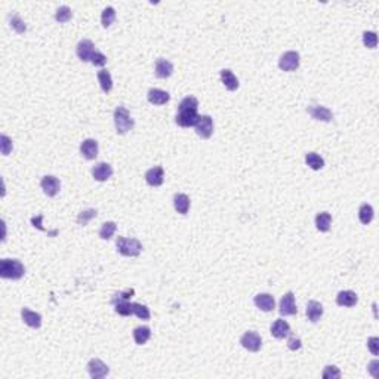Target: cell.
I'll return each mask as SVG.
<instances>
[{"mask_svg":"<svg viewBox=\"0 0 379 379\" xmlns=\"http://www.w3.org/2000/svg\"><path fill=\"white\" fill-rule=\"evenodd\" d=\"M197 108H199V101L197 98L194 97H187L184 98L181 102H179V107H178V114L175 117V122L178 126L181 127H191V126H196L197 120H199V113H197Z\"/></svg>","mask_w":379,"mask_h":379,"instance_id":"obj_1","label":"cell"},{"mask_svg":"<svg viewBox=\"0 0 379 379\" xmlns=\"http://www.w3.org/2000/svg\"><path fill=\"white\" fill-rule=\"evenodd\" d=\"M25 274V267L18 259L0 261V277L9 280H20Z\"/></svg>","mask_w":379,"mask_h":379,"instance_id":"obj_2","label":"cell"},{"mask_svg":"<svg viewBox=\"0 0 379 379\" xmlns=\"http://www.w3.org/2000/svg\"><path fill=\"white\" fill-rule=\"evenodd\" d=\"M114 126H116V132L119 135H125L133 129L135 122L125 107H117L114 110Z\"/></svg>","mask_w":379,"mask_h":379,"instance_id":"obj_3","label":"cell"},{"mask_svg":"<svg viewBox=\"0 0 379 379\" xmlns=\"http://www.w3.org/2000/svg\"><path fill=\"white\" fill-rule=\"evenodd\" d=\"M116 246H117L119 253L123 256H138L142 251V243L138 239L117 237Z\"/></svg>","mask_w":379,"mask_h":379,"instance_id":"obj_4","label":"cell"},{"mask_svg":"<svg viewBox=\"0 0 379 379\" xmlns=\"http://www.w3.org/2000/svg\"><path fill=\"white\" fill-rule=\"evenodd\" d=\"M133 293V290H127L125 293H119L113 298V304H114V311L120 316H130L133 314L132 311V302H129V296Z\"/></svg>","mask_w":379,"mask_h":379,"instance_id":"obj_5","label":"cell"},{"mask_svg":"<svg viewBox=\"0 0 379 379\" xmlns=\"http://www.w3.org/2000/svg\"><path fill=\"white\" fill-rule=\"evenodd\" d=\"M278 67L283 71H295L299 68V53L295 51L284 52L278 59Z\"/></svg>","mask_w":379,"mask_h":379,"instance_id":"obj_6","label":"cell"},{"mask_svg":"<svg viewBox=\"0 0 379 379\" xmlns=\"http://www.w3.org/2000/svg\"><path fill=\"white\" fill-rule=\"evenodd\" d=\"M194 127H196V133H197L200 138L209 139V138L212 136V133H213V120H212L210 116L203 114V116L199 117V120H197V123H196Z\"/></svg>","mask_w":379,"mask_h":379,"instance_id":"obj_7","label":"cell"},{"mask_svg":"<svg viewBox=\"0 0 379 379\" xmlns=\"http://www.w3.org/2000/svg\"><path fill=\"white\" fill-rule=\"evenodd\" d=\"M240 344L243 348H246L251 353H258L262 347V339L256 332H246L240 338Z\"/></svg>","mask_w":379,"mask_h":379,"instance_id":"obj_8","label":"cell"},{"mask_svg":"<svg viewBox=\"0 0 379 379\" xmlns=\"http://www.w3.org/2000/svg\"><path fill=\"white\" fill-rule=\"evenodd\" d=\"M88 372L91 375V378L94 379H101V378H105L108 373H110V367L100 358H92L89 363H88Z\"/></svg>","mask_w":379,"mask_h":379,"instance_id":"obj_9","label":"cell"},{"mask_svg":"<svg viewBox=\"0 0 379 379\" xmlns=\"http://www.w3.org/2000/svg\"><path fill=\"white\" fill-rule=\"evenodd\" d=\"M278 311H280L281 316H295V314L298 313V308H296V304H295V295H293V292H287V293L281 298Z\"/></svg>","mask_w":379,"mask_h":379,"instance_id":"obj_10","label":"cell"},{"mask_svg":"<svg viewBox=\"0 0 379 379\" xmlns=\"http://www.w3.org/2000/svg\"><path fill=\"white\" fill-rule=\"evenodd\" d=\"M40 185H42L43 193H45L48 197H55V196L58 194L59 188H61L59 179H58L56 177H53V175H46V177H43Z\"/></svg>","mask_w":379,"mask_h":379,"instance_id":"obj_11","label":"cell"},{"mask_svg":"<svg viewBox=\"0 0 379 379\" xmlns=\"http://www.w3.org/2000/svg\"><path fill=\"white\" fill-rule=\"evenodd\" d=\"M145 181L151 187H160L165 181V171L162 166H154L145 172Z\"/></svg>","mask_w":379,"mask_h":379,"instance_id":"obj_12","label":"cell"},{"mask_svg":"<svg viewBox=\"0 0 379 379\" xmlns=\"http://www.w3.org/2000/svg\"><path fill=\"white\" fill-rule=\"evenodd\" d=\"M94 43L89 40V39H83L77 43V48H76V53H77L79 59L83 61V62H89L91 61V56L92 53L95 52L94 49Z\"/></svg>","mask_w":379,"mask_h":379,"instance_id":"obj_13","label":"cell"},{"mask_svg":"<svg viewBox=\"0 0 379 379\" xmlns=\"http://www.w3.org/2000/svg\"><path fill=\"white\" fill-rule=\"evenodd\" d=\"M307 111L314 120H320V122H332L333 120V113L323 105H310L307 108Z\"/></svg>","mask_w":379,"mask_h":379,"instance_id":"obj_14","label":"cell"},{"mask_svg":"<svg viewBox=\"0 0 379 379\" xmlns=\"http://www.w3.org/2000/svg\"><path fill=\"white\" fill-rule=\"evenodd\" d=\"M253 302H255V305H256L259 310H262V311H265V313H270V311H273V310L276 308L274 296L270 295V293H259V295H256L255 299H253Z\"/></svg>","mask_w":379,"mask_h":379,"instance_id":"obj_15","label":"cell"},{"mask_svg":"<svg viewBox=\"0 0 379 379\" xmlns=\"http://www.w3.org/2000/svg\"><path fill=\"white\" fill-rule=\"evenodd\" d=\"M98 142L95 141V139H92V138H88V139H85L82 144H80V153H82V156L85 157V159H88V160H94V159H97V156H98Z\"/></svg>","mask_w":379,"mask_h":379,"instance_id":"obj_16","label":"cell"},{"mask_svg":"<svg viewBox=\"0 0 379 379\" xmlns=\"http://www.w3.org/2000/svg\"><path fill=\"white\" fill-rule=\"evenodd\" d=\"M221 82L224 83V86L228 89V91H236V89H239V86H240V83H239V79L236 77V74L231 71V70H228V68H224V70H221Z\"/></svg>","mask_w":379,"mask_h":379,"instance_id":"obj_17","label":"cell"},{"mask_svg":"<svg viewBox=\"0 0 379 379\" xmlns=\"http://www.w3.org/2000/svg\"><path fill=\"white\" fill-rule=\"evenodd\" d=\"M111 175H113V168H111V165H108V163L101 162V163H98V165H95V166L92 168V177H94L97 181H100V182L107 181L108 178H111Z\"/></svg>","mask_w":379,"mask_h":379,"instance_id":"obj_18","label":"cell"},{"mask_svg":"<svg viewBox=\"0 0 379 379\" xmlns=\"http://www.w3.org/2000/svg\"><path fill=\"white\" fill-rule=\"evenodd\" d=\"M147 98H148V101L153 104V105H163V104H166V102L171 100V95H169L166 91L153 88V89L148 91Z\"/></svg>","mask_w":379,"mask_h":379,"instance_id":"obj_19","label":"cell"},{"mask_svg":"<svg viewBox=\"0 0 379 379\" xmlns=\"http://www.w3.org/2000/svg\"><path fill=\"white\" fill-rule=\"evenodd\" d=\"M271 335L277 339H284L290 335V326L286 320H276L271 326Z\"/></svg>","mask_w":379,"mask_h":379,"instance_id":"obj_20","label":"cell"},{"mask_svg":"<svg viewBox=\"0 0 379 379\" xmlns=\"http://www.w3.org/2000/svg\"><path fill=\"white\" fill-rule=\"evenodd\" d=\"M358 302V296L353 290H342L336 296V304L341 307H354Z\"/></svg>","mask_w":379,"mask_h":379,"instance_id":"obj_21","label":"cell"},{"mask_svg":"<svg viewBox=\"0 0 379 379\" xmlns=\"http://www.w3.org/2000/svg\"><path fill=\"white\" fill-rule=\"evenodd\" d=\"M305 314H307L310 322L317 323L322 319V316H323V305L320 304V302H317V301H310L308 304H307Z\"/></svg>","mask_w":379,"mask_h":379,"instance_id":"obj_22","label":"cell"},{"mask_svg":"<svg viewBox=\"0 0 379 379\" xmlns=\"http://www.w3.org/2000/svg\"><path fill=\"white\" fill-rule=\"evenodd\" d=\"M172 73H174L172 62H169L168 59H163V58L156 61V76L159 79H168L172 76Z\"/></svg>","mask_w":379,"mask_h":379,"instance_id":"obj_23","label":"cell"},{"mask_svg":"<svg viewBox=\"0 0 379 379\" xmlns=\"http://www.w3.org/2000/svg\"><path fill=\"white\" fill-rule=\"evenodd\" d=\"M21 316H23V320L27 326H30L33 329H39L42 326V316L39 313H34L28 308H23Z\"/></svg>","mask_w":379,"mask_h":379,"instance_id":"obj_24","label":"cell"},{"mask_svg":"<svg viewBox=\"0 0 379 379\" xmlns=\"http://www.w3.org/2000/svg\"><path fill=\"white\" fill-rule=\"evenodd\" d=\"M174 207H175V210L178 213L187 215L188 210H190V197L187 194H182V193L175 194V197H174Z\"/></svg>","mask_w":379,"mask_h":379,"instance_id":"obj_25","label":"cell"},{"mask_svg":"<svg viewBox=\"0 0 379 379\" xmlns=\"http://www.w3.org/2000/svg\"><path fill=\"white\" fill-rule=\"evenodd\" d=\"M330 224H332V215L329 212H320L316 215V227L319 231H322V233L329 231Z\"/></svg>","mask_w":379,"mask_h":379,"instance_id":"obj_26","label":"cell"},{"mask_svg":"<svg viewBox=\"0 0 379 379\" xmlns=\"http://www.w3.org/2000/svg\"><path fill=\"white\" fill-rule=\"evenodd\" d=\"M373 215H375L373 207L369 203H363L360 206V209H358V219H360V222L363 225H369L372 222V219H373Z\"/></svg>","mask_w":379,"mask_h":379,"instance_id":"obj_27","label":"cell"},{"mask_svg":"<svg viewBox=\"0 0 379 379\" xmlns=\"http://www.w3.org/2000/svg\"><path fill=\"white\" fill-rule=\"evenodd\" d=\"M150 336H151V329L148 326H139L133 330V339L138 345L147 344Z\"/></svg>","mask_w":379,"mask_h":379,"instance_id":"obj_28","label":"cell"},{"mask_svg":"<svg viewBox=\"0 0 379 379\" xmlns=\"http://www.w3.org/2000/svg\"><path fill=\"white\" fill-rule=\"evenodd\" d=\"M98 82H100V85H101V89H102L105 94H108V92L113 89V79H111L110 71H107V70L98 71Z\"/></svg>","mask_w":379,"mask_h":379,"instance_id":"obj_29","label":"cell"},{"mask_svg":"<svg viewBox=\"0 0 379 379\" xmlns=\"http://www.w3.org/2000/svg\"><path fill=\"white\" fill-rule=\"evenodd\" d=\"M305 163L313 169V171H320L325 166V160L322 156H319L317 153H307L305 154Z\"/></svg>","mask_w":379,"mask_h":379,"instance_id":"obj_30","label":"cell"},{"mask_svg":"<svg viewBox=\"0 0 379 379\" xmlns=\"http://www.w3.org/2000/svg\"><path fill=\"white\" fill-rule=\"evenodd\" d=\"M116 228H117L116 222H113V221L104 222L102 227H101V230H100V237L102 240H110L113 237V234L116 233Z\"/></svg>","mask_w":379,"mask_h":379,"instance_id":"obj_31","label":"cell"},{"mask_svg":"<svg viewBox=\"0 0 379 379\" xmlns=\"http://www.w3.org/2000/svg\"><path fill=\"white\" fill-rule=\"evenodd\" d=\"M132 311L141 320H150V317H151V313H150L148 307H145L142 304H138V302H132Z\"/></svg>","mask_w":379,"mask_h":379,"instance_id":"obj_32","label":"cell"},{"mask_svg":"<svg viewBox=\"0 0 379 379\" xmlns=\"http://www.w3.org/2000/svg\"><path fill=\"white\" fill-rule=\"evenodd\" d=\"M116 20V11L114 8L111 6H107L104 11H102V15H101V23H102V27L104 28H108Z\"/></svg>","mask_w":379,"mask_h":379,"instance_id":"obj_33","label":"cell"},{"mask_svg":"<svg viewBox=\"0 0 379 379\" xmlns=\"http://www.w3.org/2000/svg\"><path fill=\"white\" fill-rule=\"evenodd\" d=\"M97 215H98V210H97V209H86V210H83V212L79 213V216H77V224L85 227V225H88V222H89L91 219L97 218Z\"/></svg>","mask_w":379,"mask_h":379,"instance_id":"obj_34","label":"cell"},{"mask_svg":"<svg viewBox=\"0 0 379 379\" xmlns=\"http://www.w3.org/2000/svg\"><path fill=\"white\" fill-rule=\"evenodd\" d=\"M73 18V12L68 6H59L55 12V20L58 23H67Z\"/></svg>","mask_w":379,"mask_h":379,"instance_id":"obj_35","label":"cell"},{"mask_svg":"<svg viewBox=\"0 0 379 379\" xmlns=\"http://www.w3.org/2000/svg\"><path fill=\"white\" fill-rule=\"evenodd\" d=\"M363 45L369 49H375L378 45V36L375 31H364L363 33Z\"/></svg>","mask_w":379,"mask_h":379,"instance_id":"obj_36","label":"cell"},{"mask_svg":"<svg viewBox=\"0 0 379 379\" xmlns=\"http://www.w3.org/2000/svg\"><path fill=\"white\" fill-rule=\"evenodd\" d=\"M11 27L18 33V34H23V33H25L27 31V27H25V24H24V21L18 17V15H14V17H11Z\"/></svg>","mask_w":379,"mask_h":379,"instance_id":"obj_37","label":"cell"},{"mask_svg":"<svg viewBox=\"0 0 379 379\" xmlns=\"http://www.w3.org/2000/svg\"><path fill=\"white\" fill-rule=\"evenodd\" d=\"M91 62H92L94 65H97V67H102V65L107 64V56H105L104 53L95 51V52L92 53V56H91Z\"/></svg>","mask_w":379,"mask_h":379,"instance_id":"obj_38","label":"cell"},{"mask_svg":"<svg viewBox=\"0 0 379 379\" xmlns=\"http://www.w3.org/2000/svg\"><path fill=\"white\" fill-rule=\"evenodd\" d=\"M323 378L330 379V378H341V370L336 366H326L323 370Z\"/></svg>","mask_w":379,"mask_h":379,"instance_id":"obj_39","label":"cell"},{"mask_svg":"<svg viewBox=\"0 0 379 379\" xmlns=\"http://www.w3.org/2000/svg\"><path fill=\"white\" fill-rule=\"evenodd\" d=\"M0 144H2V154L3 156H8L11 151H12V141L9 139V136H6V135H2L0 136Z\"/></svg>","mask_w":379,"mask_h":379,"instance_id":"obj_40","label":"cell"},{"mask_svg":"<svg viewBox=\"0 0 379 379\" xmlns=\"http://www.w3.org/2000/svg\"><path fill=\"white\" fill-rule=\"evenodd\" d=\"M367 348L370 350V353L373 355H378L379 354V339L376 336H372L367 339Z\"/></svg>","mask_w":379,"mask_h":379,"instance_id":"obj_41","label":"cell"},{"mask_svg":"<svg viewBox=\"0 0 379 379\" xmlns=\"http://www.w3.org/2000/svg\"><path fill=\"white\" fill-rule=\"evenodd\" d=\"M367 370L370 372V375L373 378H379V361L378 360H372L367 366Z\"/></svg>","mask_w":379,"mask_h":379,"instance_id":"obj_42","label":"cell"},{"mask_svg":"<svg viewBox=\"0 0 379 379\" xmlns=\"http://www.w3.org/2000/svg\"><path fill=\"white\" fill-rule=\"evenodd\" d=\"M287 347H289L292 351H296V350H299V348L302 347V342H301L299 338L292 336V338H289V341H287Z\"/></svg>","mask_w":379,"mask_h":379,"instance_id":"obj_43","label":"cell"}]
</instances>
